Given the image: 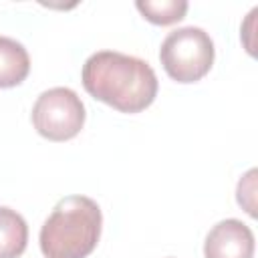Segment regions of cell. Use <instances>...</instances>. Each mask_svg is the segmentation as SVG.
Instances as JSON below:
<instances>
[{
	"label": "cell",
	"instance_id": "cell-1",
	"mask_svg": "<svg viewBox=\"0 0 258 258\" xmlns=\"http://www.w3.org/2000/svg\"><path fill=\"white\" fill-rule=\"evenodd\" d=\"M83 87L93 99L121 113H139L155 101L157 77L137 56L99 50L83 64Z\"/></svg>",
	"mask_w": 258,
	"mask_h": 258
},
{
	"label": "cell",
	"instance_id": "cell-2",
	"mask_svg": "<svg viewBox=\"0 0 258 258\" xmlns=\"http://www.w3.org/2000/svg\"><path fill=\"white\" fill-rule=\"evenodd\" d=\"M103 216L87 196L62 198L40 228V250L46 258H87L101 238Z\"/></svg>",
	"mask_w": 258,
	"mask_h": 258
},
{
	"label": "cell",
	"instance_id": "cell-3",
	"mask_svg": "<svg viewBox=\"0 0 258 258\" xmlns=\"http://www.w3.org/2000/svg\"><path fill=\"white\" fill-rule=\"evenodd\" d=\"M159 60L173 81L196 83L214 64V42L204 28L183 26L165 36L159 48Z\"/></svg>",
	"mask_w": 258,
	"mask_h": 258
},
{
	"label": "cell",
	"instance_id": "cell-4",
	"mask_svg": "<svg viewBox=\"0 0 258 258\" xmlns=\"http://www.w3.org/2000/svg\"><path fill=\"white\" fill-rule=\"evenodd\" d=\"M32 125L48 141H69L85 125V105L81 97L67 87H54L36 99L32 107Z\"/></svg>",
	"mask_w": 258,
	"mask_h": 258
},
{
	"label": "cell",
	"instance_id": "cell-5",
	"mask_svg": "<svg viewBox=\"0 0 258 258\" xmlns=\"http://www.w3.org/2000/svg\"><path fill=\"white\" fill-rule=\"evenodd\" d=\"M206 258H254V234L240 220H222L206 236Z\"/></svg>",
	"mask_w": 258,
	"mask_h": 258
},
{
	"label": "cell",
	"instance_id": "cell-6",
	"mask_svg": "<svg viewBox=\"0 0 258 258\" xmlns=\"http://www.w3.org/2000/svg\"><path fill=\"white\" fill-rule=\"evenodd\" d=\"M30 73V58L26 48L8 36H0V89L20 85Z\"/></svg>",
	"mask_w": 258,
	"mask_h": 258
},
{
	"label": "cell",
	"instance_id": "cell-7",
	"mask_svg": "<svg viewBox=\"0 0 258 258\" xmlns=\"http://www.w3.org/2000/svg\"><path fill=\"white\" fill-rule=\"evenodd\" d=\"M28 226L24 218L6 206H0V258H18L26 250Z\"/></svg>",
	"mask_w": 258,
	"mask_h": 258
},
{
	"label": "cell",
	"instance_id": "cell-8",
	"mask_svg": "<svg viewBox=\"0 0 258 258\" xmlns=\"http://www.w3.org/2000/svg\"><path fill=\"white\" fill-rule=\"evenodd\" d=\"M135 6L145 20L159 26L179 22L187 12L185 0H137Z\"/></svg>",
	"mask_w": 258,
	"mask_h": 258
}]
</instances>
